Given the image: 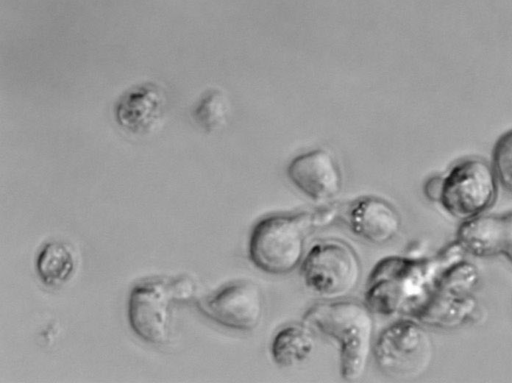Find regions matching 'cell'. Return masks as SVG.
I'll list each match as a JSON object with an SVG mask.
<instances>
[{
	"mask_svg": "<svg viewBox=\"0 0 512 383\" xmlns=\"http://www.w3.org/2000/svg\"><path fill=\"white\" fill-rule=\"evenodd\" d=\"M438 275L433 263L387 257L371 271L365 290L367 307L378 314L414 317L433 291Z\"/></svg>",
	"mask_w": 512,
	"mask_h": 383,
	"instance_id": "1",
	"label": "cell"
},
{
	"mask_svg": "<svg viewBox=\"0 0 512 383\" xmlns=\"http://www.w3.org/2000/svg\"><path fill=\"white\" fill-rule=\"evenodd\" d=\"M303 319L337 342L342 378H360L372 348L373 319L367 305L345 300L321 302L310 307Z\"/></svg>",
	"mask_w": 512,
	"mask_h": 383,
	"instance_id": "2",
	"label": "cell"
},
{
	"mask_svg": "<svg viewBox=\"0 0 512 383\" xmlns=\"http://www.w3.org/2000/svg\"><path fill=\"white\" fill-rule=\"evenodd\" d=\"M316 226L313 212L272 214L262 218L250 234L251 262L267 274H288L300 263L305 239Z\"/></svg>",
	"mask_w": 512,
	"mask_h": 383,
	"instance_id": "3",
	"label": "cell"
},
{
	"mask_svg": "<svg viewBox=\"0 0 512 383\" xmlns=\"http://www.w3.org/2000/svg\"><path fill=\"white\" fill-rule=\"evenodd\" d=\"M195 283L187 276L157 278L136 285L128 301V318L133 331L143 340L162 344L169 336L176 304L190 301Z\"/></svg>",
	"mask_w": 512,
	"mask_h": 383,
	"instance_id": "4",
	"label": "cell"
},
{
	"mask_svg": "<svg viewBox=\"0 0 512 383\" xmlns=\"http://www.w3.org/2000/svg\"><path fill=\"white\" fill-rule=\"evenodd\" d=\"M305 286L327 298L345 296L358 284L361 264L354 249L342 240L314 244L301 265Z\"/></svg>",
	"mask_w": 512,
	"mask_h": 383,
	"instance_id": "5",
	"label": "cell"
},
{
	"mask_svg": "<svg viewBox=\"0 0 512 383\" xmlns=\"http://www.w3.org/2000/svg\"><path fill=\"white\" fill-rule=\"evenodd\" d=\"M496 179L494 170L485 161L462 160L443 177L438 202L456 218L467 220L478 216L495 201Z\"/></svg>",
	"mask_w": 512,
	"mask_h": 383,
	"instance_id": "6",
	"label": "cell"
},
{
	"mask_svg": "<svg viewBox=\"0 0 512 383\" xmlns=\"http://www.w3.org/2000/svg\"><path fill=\"white\" fill-rule=\"evenodd\" d=\"M373 352L378 367L384 373L392 377H409L426 368L431 342L417 323L399 320L381 332Z\"/></svg>",
	"mask_w": 512,
	"mask_h": 383,
	"instance_id": "7",
	"label": "cell"
},
{
	"mask_svg": "<svg viewBox=\"0 0 512 383\" xmlns=\"http://www.w3.org/2000/svg\"><path fill=\"white\" fill-rule=\"evenodd\" d=\"M203 315L215 323L238 331L254 330L263 315V296L258 285L239 280L196 301Z\"/></svg>",
	"mask_w": 512,
	"mask_h": 383,
	"instance_id": "8",
	"label": "cell"
},
{
	"mask_svg": "<svg viewBox=\"0 0 512 383\" xmlns=\"http://www.w3.org/2000/svg\"><path fill=\"white\" fill-rule=\"evenodd\" d=\"M165 112V91L152 81L129 87L113 105V116L117 125L135 136H146L157 131L163 123Z\"/></svg>",
	"mask_w": 512,
	"mask_h": 383,
	"instance_id": "9",
	"label": "cell"
},
{
	"mask_svg": "<svg viewBox=\"0 0 512 383\" xmlns=\"http://www.w3.org/2000/svg\"><path fill=\"white\" fill-rule=\"evenodd\" d=\"M291 183L315 202L328 201L341 190L342 179L334 156L316 149L294 158L287 168Z\"/></svg>",
	"mask_w": 512,
	"mask_h": 383,
	"instance_id": "10",
	"label": "cell"
},
{
	"mask_svg": "<svg viewBox=\"0 0 512 383\" xmlns=\"http://www.w3.org/2000/svg\"><path fill=\"white\" fill-rule=\"evenodd\" d=\"M342 218L355 235L376 245L392 240L401 228V217L396 208L375 196L353 200L345 208Z\"/></svg>",
	"mask_w": 512,
	"mask_h": 383,
	"instance_id": "11",
	"label": "cell"
},
{
	"mask_svg": "<svg viewBox=\"0 0 512 383\" xmlns=\"http://www.w3.org/2000/svg\"><path fill=\"white\" fill-rule=\"evenodd\" d=\"M458 245L476 257L504 255L512 262V212L501 216H475L457 231Z\"/></svg>",
	"mask_w": 512,
	"mask_h": 383,
	"instance_id": "12",
	"label": "cell"
},
{
	"mask_svg": "<svg viewBox=\"0 0 512 383\" xmlns=\"http://www.w3.org/2000/svg\"><path fill=\"white\" fill-rule=\"evenodd\" d=\"M314 349L311 331L299 324L281 328L271 343V355L276 364L292 367L305 361Z\"/></svg>",
	"mask_w": 512,
	"mask_h": 383,
	"instance_id": "13",
	"label": "cell"
},
{
	"mask_svg": "<svg viewBox=\"0 0 512 383\" xmlns=\"http://www.w3.org/2000/svg\"><path fill=\"white\" fill-rule=\"evenodd\" d=\"M74 267V255L62 242L47 243L39 253L36 262L39 278L47 286H55L67 281Z\"/></svg>",
	"mask_w": 512,
	"mask_h": 383,
	"instance_id": "14",
	"label": "cell"
},
{
	"mask_svg": "<svg viewBox=\"0 0 512 383\" xmlns=\"http://www.w3.org/2000/svg\"><path fill=\"white\" fill-rule=\"evenodd\" d=\"M228 100L222 90L209 88L204 91L191 108L193 121L206 133H212L227 121Z\"/></svg>",
	"mask_w": 512,
	"mask_h": 383,
	"instance_id": "15",
	"label": "cell"
},
{
	"mask_svg": "<svg viewBox=\"0 0 512 383\" xmlns=\"http://www.w3.org/2000/svg\"><path fill=\"white\" fill-rule=\"evenodd\" d=\"M493 166L496 178L512 193V130L504 133L495 143Z\"/></svg>",
	"mask_w": 512,
	"mask_h": 383,
	"instance_id": "16",
	"label": "cell"
},
{
	"mask_svg": "<svg viewBox=\"0 0 512 383\" xmlns=\"http://www.w3.org/2000/svg\"><path fill=\"white\" fill-rule=\"evenodd\" d=\"M443 177L434 176L430 178L424 187L425 194L430 200L439 201Z\"/></svg>",
	"mask_w": 512,
	"mask_h": 383,
	"instance_id": "17",
	"label": "cell"
}]
</instances>
